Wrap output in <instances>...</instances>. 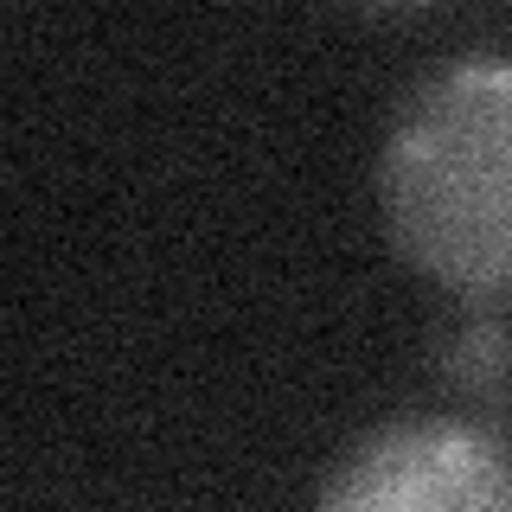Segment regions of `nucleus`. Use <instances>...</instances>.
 Segmentation results:
<instances>
[{"label":"nucleus","instance_id":"obj_1","mask_svg":"<svg viewBox=\"0 0 512 512\" xmlns=\"http://www.w3.org/2000/svg\"><path fill=\"white\" fill-rule=\"evenodd\" d=\"M378 205L397 256L448 295H512V52L448 58L397 103Z\"/></svg>","mask_w":512,"mask_h":512},{"label":"nucleus","instance_id":"obj_2","mask_svg":"<svg viewBox=\"0 0 512 512\" xmlns=\"http://www.w3.org/2000/svg\"><path fill=\"white\" fill-rule=\"evenodd\" d=\"M314 512H512V455L461 416H404L333 468Z\"/></svg>","mask_w":512,"mask_h":512},{"label":"nucleus","instance_id":"obj_3","mask_svg":"<svg viewBox=\"0 0 512 512\" xmlns=\"http://www.w3.org/2000/svg\"><path fill=\"white\" fill-rule=\"evenodd\" d=\"M436 359H442V378L461 384V391H500L506 372H512V333H506L500 314L474 308L442 333Z\"/></svg>","mask_w":512,"mask_h":512}]
</instances>
